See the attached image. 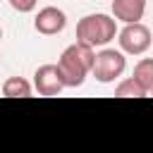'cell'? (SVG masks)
Wrapping results in <instances>:
<instances>
[{
  "label": "cell",
  "instance_id": "obj_2",
  "mask_svg": "<svg viewBox=\"0 0 153 153\" xmlns=\"http://www.w3.org/2000/svg\"><path fill=\"white\" fill-rule=\"evenodd\" d=\"M115 33H117V24L108 14H86L76 24V41L86 43L91 48L110 43L115 38Z\"/></svg>",
  "mask_w": 153,
  "mask_h": 153
},
{
  "label": "cell",
  "instance_id": "obj_10",
  "mask_svg": "<svg viewBox=\"0 0 153 153\" xmlns=\"http://www.w3.org/2000/svg\"><path fill=\"white\" fill-rule=\"evenodd\" d=\"M148 91L131 76V79H124L117 88H115V96H120V98H143Z\"/></svg>",
  "mask_w": 153,
  "mask_h": 153
},
{
  "label": "cell",
  "instance_id": "obj_8",
  "mask_svg": "<svg viewBox=\"0 0 153 153\" xmlns=\"http://www.w3.org/2000/svg\"><path fill=\"white\" fill-rule=\"evenodd\" d=\"M2 96H7V98H29L31 96V84L22 76H10L2 84Z\"/></svg>",
  "mask_w": 153,
  "mask_h": 153
},
{
  "label": "cell",
  "instance_id": "obj_13",
  "mask_svg": "<svg viewBox=\"0 0 153 153\" xmlns=\"http://www.w3.org/2000/svg\"><path fill=\"white\" fill-rule=\"evenodd\" d=\"M151 93H153V88H151Z\"/></svg>",
  "mask_w": 153,
  "mask_h": 153
},
{
  "label": "cell",
  "instance_id": "obj_9",
  "mask_svg": "<svg viewBox=\"0 0 153 153\" xmlns=\"http://www.w3.org/2000/svg\"><path fill=\"white\" fill-rule=\"evenodd\" d=\"M134 79H136L146 91L153 88V57H143V60L136 62V67H134Z\"/></svg>",
  "mask_w": 153,
  "mask_h": 153
},
{
  "label": "cell",
  "instance_id": "obj_3",
  "mask_svg": "<svg viewBox=\"0 0 153 153\" xmlns=\"http://www.w3.org/2000/svg\"><path fill=\"white\" fill-rule=\"evenodd\" d=\"M124 67H127L124 55H122L120 50L105 48V50H100V53L96 55L91 72H93V76H96L100 84H110V81H115L117 76H122Z\"/></svg>",
  "mask_w": 153,
  "mask_h": 153
},
{
  "label": "cell",
  "instance_id": "obj_7",
  "mask_svg": "<svg viewBox=\"0 0 153 153\" xmlns=\"http://www.w3.org/2000/svg\"><path fill=\"white\" fill-rule=\"evenodd\" d=\"M143 10H146V0H112V14L124 24L139 22L143 17Z\"/></svg>",
  "mask_w": 153,
  "mask_h": 153
},
{
  "label": "cell",
  "instance_id": "obj_4",
  "mask_svg": "<svg viewBox=\"0 0 153 153\" xmlns=\"http://www.w3.org/2000/svg\"><path fill=\"white\" fill-rule=\"evenodd\" d=\"M120 48L129 55H141L151 48V31L141 22H131L120 31Z\"/></svg>",
  "mask_w": 153,
  "mask_h": 153
},
{
  "label": "cell",
  "instance_id": "obj_6",
  "mask_svg": "<svg viewBox=\"0 0 153 153\" xmlns=\"http://www.w3.org/2000/svg\"><path fill=\"white\" fill-rule=\"evenodd\" d=\"M65 24H67V17H65V12L57 10V7H43V10L36 14V19H33L36 31L43 33V36L60 33V31L65 29Z\"/></svg>",
  "mask_w": 153,
  "mask_h": 153
},
{
  "label": "cell",
  "instance_id": "obj_11",
  "mask_svg": "<svg viewBox=\"0 0 153 153\" xmlns=\"http://www.w3.org/2000/svg\"><path fill=\"white\" fill-rule=\"evenodd\" d=\"M10 5L17 10V12H31L36 7V0H10Z\"/></svg>",
  "mask_w": 153,
  "mask_h": 153
},
{
  "label": "cell",
  "instance_id": "obj_5",
  "mask_svg": "<svg viewBox=\"0 0 153 153\" xmlns=\"http://www.w3.org/2000/svg\"><path fill=\"white\" fill-rule=\"evenodd\" d=\"M33 86H36V91L41 96H57L62 88H67L57 65H43V67H38L36 74H33Z\"/></svg>",
  "mask_w": 153,
  "mask_h": 153
},
{
  "label": "cell",
  "instance_id": "obj_1",
  "mask_svg": "<svg viewBox=\"0 0 153 153\" xmlns=\"http://www.w3.org/2000/svg\"><path fill=\"white\" fill-rule=\"evenodd\" d=\"M93 60H96V53L91 45L86 43H72L69 48H65V53L60 55L57 60V67H60V74L65 79V86L67 88H76L86 81V74L93 69Z\"/></svg>",
  "mask_w": 153,
  "mask_h": 153
},
{
  "label": "cell",
  "instance_id": "obj_12",
  "mask_svg": "<svg viewBox=\"0 0 153 153\" xmlns=\"http://www.w3.org/2000/svg\"><path fill=\"white\" fill-rule=\"evenodd\" d=\"M0 38H2V29H0Z\"/></svg>",
  "mask_w": 153,
  "mask_h": 153
}]
</instances>
